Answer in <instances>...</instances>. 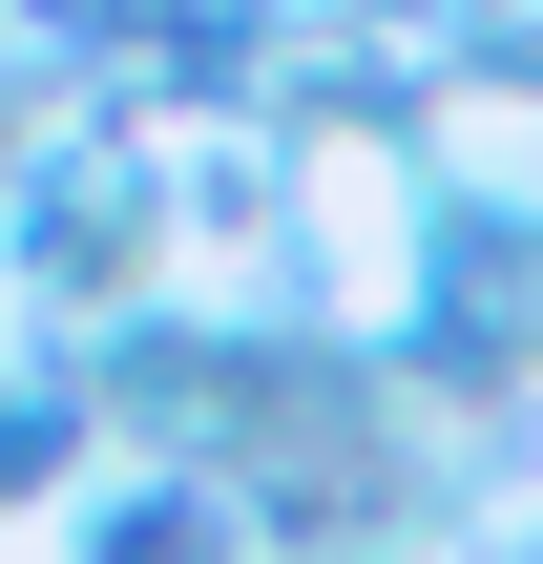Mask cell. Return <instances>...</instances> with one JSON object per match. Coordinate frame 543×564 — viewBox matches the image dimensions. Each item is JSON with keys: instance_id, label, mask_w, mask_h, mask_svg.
I'll use <instances>...</instances> for the list:
<instances>
[{"instance_id": "obj_1", "label": "cell", "mask_w": 543, "mask_h": 564, "mask_svg": "<svg viewBox=\"0 0 543 564\" xmlns=\"http://www.w3.org/2000/svg\"><path fill=\"white\" fill-rule=\"evenodd\" d=\"M63 564H251V523L209 502V481H126V502H84Z\"/></svg>"}]
</instances>
